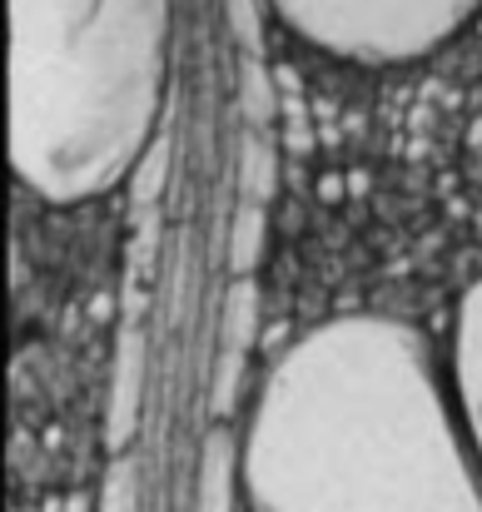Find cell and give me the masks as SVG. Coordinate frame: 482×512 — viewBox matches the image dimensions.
<instances>
[{"label": "cell", "instance_id": "cell-1", "mask_svg": "<svg viewBox=\"0 0 482 512\" xmlns=\"http://www.w3.org/2000/svg\"><path fill=\"white\" fill-rule=\"evenodd\" d=\"M244 488L254 512H482L428 348L393 319L323 324L274 363Z\"/></svg>", "mask_w": 482, "mask_h": 512}, {"label": "cell", "instance_id": "cell-2", "mask_svg": "<svg viewBox=\"0 0 482 512\" xmlns=\"http://www.w3.org/2000/svg\"><path fill=\"white\" fill-rule=\"evenodd\" d=\"M169 0H10V160L45 199H90L155 130Z\"/></svg>", "mask_w": 482, "mask_h": 512}, {"label": "cell", "instance_id": "cell-3", "mask_svg": "<svg viewBox=\"0 0 482 512\" xmlns=\"http://www.w3.org/2000/svg\"><path fill=\"white\" fill-rule=\"evenodd\" d=\"M314 45L348 60H408L443 45L482 0H274Z\"/></svg>", "mask_w": 482, "mask_h": 512}, {"label": "cell", "instance_id": "cell-4", "mask_svg": "<svg viewBox=\"0 0 482 512\" xmlns=\"http://www.w3.org/2000/svg\"><path fill=\"white\" fill-rule=\"evenodd\" d=\"M453 373H458V398H463L468 438H473V453L482 463V279L473 284V294L463 299V314H458Z\"/></svg>", "mask_w": 482, "mask_h": 512}]
</instances>
